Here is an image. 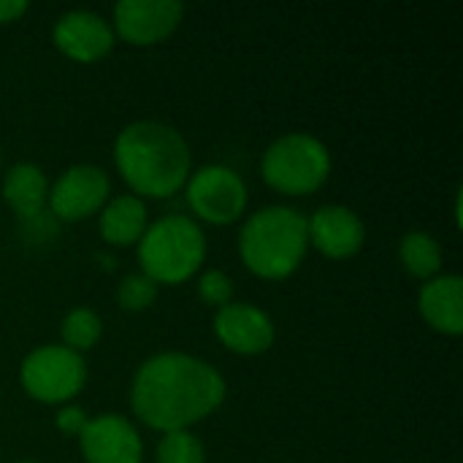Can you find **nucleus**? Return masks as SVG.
<instances>
[{"instance_id": "2eb2a0df", "label": "nucleus", "mask_w": 463, "mask_h": 463, "mask_svg": "<svg viewBox=\"0 0 463 463\" xmlns=\"http://www.w3.org/2000/svg\"><path fill=\"white\" fill-rule=\"evenodd\" d=\"M3 198L5 203L24 220H33L41 214L49 198V182L43 171L33 163H16L8 168L3 179Z\"/></svg>"}, {"instance_id": "9d476101", "label": "nucleus", "mask_w": 463, "mask_h": 463, "mask_svg": "<svg viewBox=\"0 0 463 463\" xmlns=\"http://www.w3.org/2000/svg\"><path fill=\"white\" fill-rule=\"evenodd\" d=\"M87 463H141L144 442L130 420L119 415H100L87 420L79 434Z\"/></svg>"}, {"instance_id": "ddd939ff", "label": "nucleus", "mask_w": 463, "mask_h": 463, "mask_svg": "<svg viewBox=\"0 0 463 463\" xmlns=\"http://www.w3.org/2000/svg\"><path fill=\"white\" fill-rule=\"evenodd\" d=\"M307 228H309V241L334 260H345L353 258L364 241H366V228L361 222V217L347 209V206H320L312 217H307Z\"/></svg>"}, {"instance_id": "6e6552de", "label": "nucleus", "mask_w": 463, "mask_h": 463, "mask_svg": "<svg viewBox=\"0 0 463 463\" xmlns=\"http://www.w3.org/2000/svg\"><path fill=\"white\" fill-rule=\"evenodd\" d=\"M111 193V182L98 165H73L68 168L49 193V206L54 217L65 222H79L95 214Z\"/></svg>"}, {"instance_id": "423d86ee", "label": "nucleus", "mask_w": 463, "mask_h": 463, "mask_svg": "<svg viewBox=\"0 0 463 463\" xmlns=\"http://www.w3.org/2000/svg\"><path fill=\"white\" fill-rule=\"evenodd\" d=\"M19 380L27 396L43 404L71 402L87 383V364L65 345H43L24 355Z\"/></svg>"}, {"instance_id": "20e7f679", "label": "nucleus", "mask_w": 463, "mask_h": 463, "mask_svg": "<svg viewBox=\"0 0 463 463\" xmlns=\"http://www.w3.org/2000/svg\"><path fill=\"white\" fill-rule=\"evenodd\" d=\"M206 258V236L201 225L182 214L152 222L138 241V260L157 285H179L190 279Z\"/></svg>"}, {"instance_id": "9b49d317", "label": "nucleus", "mask_w": 463, "mask_h": 463, "mask_svg": "<svg viewBox=\"0 0 463 463\" xmlns=\"http://www.w3.org/2000/svg\"><path fill=\"white\" fill-rule=\"evenodd\" d=\"M57 49L76 62H95L114 46V27L92 11H68L54 22Z\"/></svg>"}, {"instance_id": "5701e85b", "label": "nucleus", "mask_w": 463, "mask_h": 463, "mask_svg": "<svg viewBox=\"0 0 463 463\" xmlns=\"http://www.w3.org/2000/svg\"><path fill=\"white\" fill-rule=\"evenodd\" d=\"M24 11H27L24 0H0V24L16 22Z\"/></svg>"}, {"instance_id": "dca6fc26", "label": "nucleus", "mask_w": 463, "mask_h": 463, "mask_svg": "<svg viewBox=\"0 0 463 463\" xmlns=\"http://www.w3.org/2000/svg\"><path fill=\"white\" fill-rule=\"evenodd\" d=\"M146 231V206L138 195H117L100 214V236L109 244L128 247L141 241Z\"/></svg>"}, {"instance_id": "f3484780", "label": "nucleus", "mask_w": 463, "mask_h": 463, "mask_svg": "<svg viewBox=\"0 0 463 463\" xmlns=\"http://www.w3.org/2000/svg\"><path fill=\"white\" fill-rule=\"evenodd\" d=\"M399 258L415 279H434L442 269V247L426 231H410L399 244Z\"/></svg>"}, {"instance_id": "f8f14e48", "label": "nucleus", "mask_w": 463, "mask_h": 463, "mask_svg": "<svg viewBox=\"0 0 463 463\" xmlns=\"http://www.w3.org/2000/svg\"><path fill=\"white\" fill-rule=\"evenodd\" d=\"M217 339L239 355H260L274 345V323L255 304H228L214 315Z\"/></svg>"}, {"instance_id": "6ab92c4d", "label": "nucleus", "mask_w": 463, "mask_h": 463, "mask_svg": "<svg viewBox=\"0 0 463 463\" xmlns=\"http://www.w3.org/2000/svg\"><path fill=\"white\" fill-rule=\"evenodd\" d=\"M157 463H206V450L190 431H168L157 445Z\"/></svg>"}, {"instance_id": "39448f33", "label": "nucleus", "mask_w": 463, "mask_h": 463, "mask_svg": "<svg viewBox=\"0 0 463 463\" xmlns=\"http://www.w3.org/2000/svg\"><path fill=\"white\" fill-rule=\"evenodd\" d=\"M269 187L288 195H307L326 184L331 174V155L326 144L309 133H288L277 138L260 163Z\"/></svg>"}, {"instance_id": "4be33fe9", "label": "nucleus", "mask_w": 463, "mask_h": 463, "mask_svg": "<svg viewBox=\"0 0 463 463\" xmlns=\"http://www.w3.org/2000/svg\"><path fill=\"white\" fill-rule=\"evenodd\" d=\"M87 426V418H84V410L81 407H65L60 415H57V429L62 434H81V429Z\"/></svg>"}, {"instance_id": "1a4fd4ad", "label": "nucleus", "mask_w": 463, "mask_h": 463, "mask_svg": "<svg viewBox=\"0 0 463 463\" xmlns=\"http://www.w3.org/2000/svg\"><path fill=\"white\" fill-rule=\"evenodd\" d=\"M184 16V5L176 0H122L114 5L117 33L136 46L160 43L168 38Z\"/></svg>"}, {"instance_id": "4468645a", "label": "nucleus", "mask_w": 463, "mask_h": 463, "mask_svg": "<svg viewBox=\"0 0 463 463\" xmlns=\"http://www.w3.org/2000/svg\"><path fill=\"white\" fill-rule=\"evenodd\" d=\"M418 307L434 331L458 336L463 331V279L458 274H442L429 279L420 288Z\"/></svg>"}, {"instance_id": "7ed1b4c3", "label": "nucleus", "mask_w": 463, "mask_h": 463, "mask_svg": "<svg viewBox=\"0 0 463 463\" xmlns=\"http://www.w3.org/2000/svg\"><path fill=\"white\" fill-rule=\"evenodd\" d=\"M309 247L307 214L290 206H266L255 212L239 233L244 266L263 279L290 277Z\"/></svg>"}, {"instance_id": "a211bd4d", "label": "nucleus", "mask_w": 463, "mask_h": 463, "mask_svg": "<svg viewBox=\"0 0 463 463\" xmlns=\"http://www.w3.org/2000/svg\"><path fill=\"white\" fill-rule=\"evenodd\" d=\"M60 334H62V345L81 355L84 350L98 345V339L103 334V323H100L98 312H92L87 307H79V309H71L62 317Z\"/></svg>"}, {"instance_id": "aec40b11", "label": "nucleus", "mask_w": 463, "mask_h": 463, "mask_svg": "<svg viewBox=\"0 0 463 463\" xmlns=\"http://www.w3.org/2000/svg\"><path fill=\"white\" fill-rule=\"evenodd\" d=\"M157 296V282L149 279L144 271L141 274H128L119 288H117V301L128 312H144Z\"/></svg>"}, {"instance_id": "0eeeda50", "label": "nucleus", "mask_w": 463, "mask_h": 463, "mask_svg": "<svg viewBox=\"0 0 463 463\" xmlns=\"http://www.w3.org/2000/svg\"><path fill=\"white\" fill-rule=\"evenodd\" d=\"M247 184L228 165H203L187 179V203L203 222L231 225L247 209Z\"/></svg>"}, {"instance_id": "412c9836", "label": "nucleus", "mask_w": 463, "mask_h": 463, "mask_svg": "<svg viewBox=\"0 0 463 463\" xmlns=\"http://www.w3.org/2000/svg\"><path fill=\"white\" fill-rule=\"evenodd\" d=\"M198 296L203 298V304L222 309L233 301V279L217 269L203 271V277L198 279Z\"/></svg>"}, {"instance_id": "b1692460", "label": "nucleus", "mask_w": 463, "mask_h": 463, "mask_svg": "<svg viewBox=\"0 0 463 463\" xmlns=\"http://www.w3.org/2000/svg\"><path fill=\"white\" fill-rule=\"evenodd\" d=\"M22 463H33V461H22Z\"/></svg>"}, {"instance_id": "f257e3e1", "label": "nucleus", "mask_w": 463, "mask_h": 463, "mask_svg": "<svg viewBox=\"0 0 463 463\" xmlns=\"http://www.w3.org/2000/svg\"><path fill=\"white\" fill-rule=\"evenodd\" d=\"M225 399L222 374L193 355L160 353L144 361L133 377L130 407L155 431H187L209 418Z\"/></svg>"}, {"instance_id": "f03ea898", "label": "nucleus", "mask_w": 463, "mask_h": 463, "mask_svg": "<svg viewBox=\"0 0 463 463\" xmlns=\"http://www.w3.org/2000/svg\"><path fill=\"white\" fill-rule=\"evenodd\" d=\"M114 160L122 179L149 198H168L190 179V146L179 130L165 122H130L114 144Z\"/></svg>"}]
</instances>
